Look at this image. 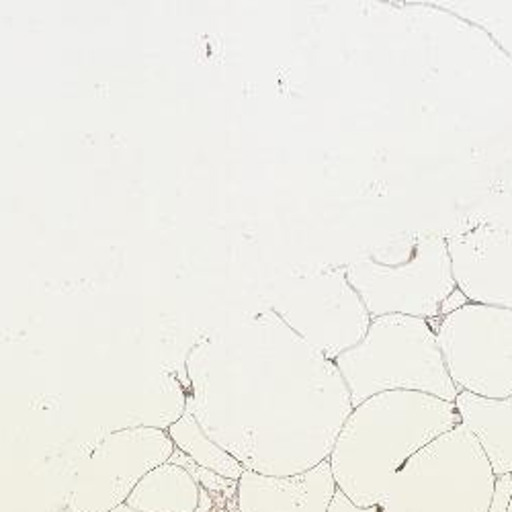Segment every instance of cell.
Wrapping results in <instances>:
<instances>
[{
  "instance_id": "cell-11",
  "label": "cell",
  "mask_w": 512,
  "mask_h": 512,
  "mask_svg": "<svg viewBox=\"0 0 512 512\" xmlns=\"http://www.w3.org/2000/svg\"><path fill=\"white\" fill-rule=\"evenodd\" d=\"M455 408L461 424L478 439L494 476L512 474V396L488 400L459 392Z\"/></svg>"
},
{
  "instance_id": "cell-9",
  "label": "cell",
  "mask_w": 512,
  "mask_h": 512,
  "mask_svg": "<svg viewBox=\"0 0 512 512\" xmlns=\"http://www.w3.org/2000/svg\"><path fill=\"white\" fill-rule=\"evenodd\" d=\"M457 289L469 304L512 310V226L480 224L447 238Z\"/></svg>"
},
{
  "instance_id": "cell-15",
  "label": "cell",
  "mask_w": 512,
  "mask_h": 512,
  "mask_svg": "<svg viewBox=\"0 0 512 512\" xmlns=\"http://www.w3.org/2000/svg\"><path fill=\"white\" fill-rule=\"evenodd\" d=\"M328 512H379V506H357L355 502H351L343 492L336 490Z\"/></svg>"
},
{
  "instance_id": "cell-1",
  "label": "cell",
  "mask_w": 512,
  "mask_h": 512,
  "mask_svg": "<svg viewBox=\"0 0 512 512\" xmlns=\"http://www.w3.org/2000/svg\"><path fill=\"white\" fill-rule=\"evenodd\" d=\"M189 410L244 469L304 474L332 453L353 412L334 361L267 312L207 340L189 361Z\"/></svg>"
},
{
  "instance_id": "cell-6",
  "label": "cell",
  "mask_w": 512,
  "mask_h": 512,
  "mask_svg": "<svg viewBox=\"0 0 512 512\" xmlns=\"http://www.w3.org/2000/svg\"><path fill=\"white\" fill-rule=\"evenodd\" d=\"M431 326L457 392L512 396V310L465 304Z\"/></svg>"
},
{
  "instance_id": "cell-5",
  "label": "cell",
  "mask_w": 512,
  "mask_h": 512,
  "mask_svg": "<svg viewBox=\"0 0 512 512\" xmlns=\"http://www.w3.org/2000/svg\"><path fill=\"white\" fill-rule=\"evenodd\" d=\"M494 486L486 453L459 424L400 467L379 512H488Z\"/></svg>"
},
{
  "instance_id": "cell-3",
  "label": "cell",
  "mask_w": 512,
  "mask_h": 512,
  "mask_svg": "<svg viewBox=\"0 0 512 512\" xmlns=\"http://www.w3.org/2000/svg\"><path fill=\"white\" fill-rule=\"evenodd\" d=\"M371 318L437 320L457 289L447 238L429 230L398 232L343 267Z\"/></svg>"
},
{
  "instance_id": "cell-10",
  "label": "cell",
  "mask_w": 512,
  "mask_h": 512,
  "mask_svg": "<svg viewBox=\"0 0 512 512\" xmlns=\"http://www.w3.org/2000/svg\"><path fill=\"white\" fill-rule=\"evenodd\" d=\"M330 461H322L304 474L265 476L246 472L238 480V512H328L336 494Z\"/></svg>"
},
{
  "instance_id": "cell-14",
  "label": "cell",
  "mask_w": 512,
  "mask_h": 512,
  "mask_svg": "<svg viewBox=\"0 0 512 512\" xmlns=\"http://www.w3.org/2000/svg\"><path fill=\"white\" fill-rule=\"evenodd\" d=\"M510 498H512V474L498 476L496 486H494L492 504H490L488 512H508Z\"/></svg>"
},
{
  "instance_id": "cell-16",
  "label": "cell",
  "mask_w": 512,
  "mask_h": 512,
  "mask_svg": "<svg viewBox=\"0 0 512 512\" xmlns=\"http://www.w3.org/2000/svg\"><path fill=\"white\" fill-rule=\"evenodd\" d=\"M113 512H134V510H132V508H127L125 504H121V506H117Z\"/></svg>"
},
{
  "instance_id": "cell-13",
  "label": "cell",
  "mask_w": 512,
  "mask_h": 512,
  "mask_svg": "<svg viewBox=\"0 0 512 512\" xmlns=\"http://www.w3.org/2000/svg\"><path fill=\"white\" fill-rule=\"evenodd\" d=\"M166 433L181 453H185L193 463L209 469L213 474L238 482L246 472V469L228 451H224L218 443H213L203 433L199 422L189 410H185L183 416H179L173 424H170V429Z\"/></svg>"
},
{
  "instance_id": "cell-17",
  "label": "cell",
  "mask_w": 512,
  "mask_h": 512,
  "mask_svg": "<svg viewBox=\"0 0 512 512\" xmlns=\"http://www.w3.org/2000/svg\"><path fill=\"white\" fill-rule=\"evenodd\" d=\"M508 512H512V498H510V506H508Z\"/></svg>"
},
{
  "instance_id": "cell-12",
  "label": "cell",
  "mask_w": 512,
  "mask_h": 512,
  "mask_svg": "<svg viewBox=\"0 0 512 512\" xmlns=\"http://www.w3.org/2000/svg\"><path fill=\"white\" fill-rule=\"evenodd\" d=\"M201 486L179 463L166 461L148 472L125 506L134 512H199Z\"/></svg>"
},
{
  "instance_id": "cell-7",
  "label": "cell",
  "mask_w": 512,
  "mask_h": 512,
  "mask_svg": "<svg viewBox=\"0 0 512 512\" xmlns=\"http://www.w3.org/2000/svg\"><path fill=\"white\" fill-rule=\"evenodd\" d=\"M271 312L330 361L357 347L371 326V316L343 267L297 277Z\"/></svg>"
},
{
  "instance_id": "cell-8",
  "label": "cell",
  "mask_w": 512,
  "mask_h": 512,
  "mask_svg": "<svg viewBox=\"0 0 512 512\" xmlns=\"http://www.w3.org/2000/svg\"><path fill=\"white\" fill-rule=\"evenodd\" d=\"M175 449L160 429L146 426L113 433L82 467L66 512H113L148 472L173 457Z\"/></svg>"
},
{
  "instance_id": "cell-2",
  "label": "cell",
  "mask_w": 512,
  "mask_h": 512,
  "mask_svg": "<svg viewBox=\"0 0 512 512\" xmlns=\"http://www.w3.org/2000/svg\"><path fill=\"white\" fill-rule=\"evenodd\" d=\"M461 424L453 402L386 392L355 406L328 457L336 488L357 506H379L400 467Z\"/></svg>"
},
{
  "instance_id": "cell-4",
  "label": "cell",
  "mask_w": 512,
  "mask_h": 512,
  "mask_svg": "<svg viewBox=\"0 0 512 512\" xmlns=\"http://www.w3.org/2000/svg\"><path fill=\"white\" fill-rule=\"evenodd\" d=\"M353 408L386 392H420L445 402L459 392L447 373L429 320L410 316L371 318L361 343L334 359Z\"/></svg>"
}]
</instances>
